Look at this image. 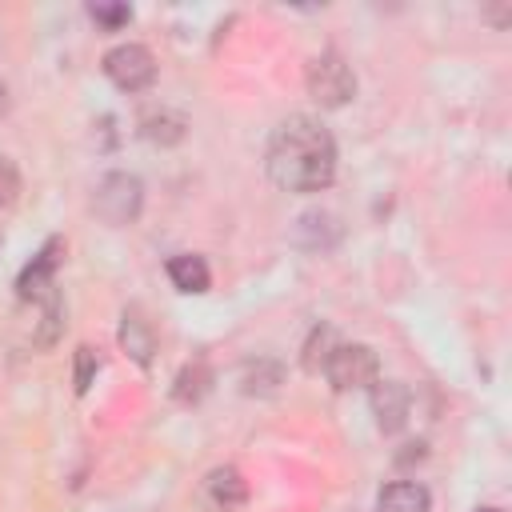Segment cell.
<instances>
[{
	"instance_id": "19",
	"label": "cell",
	"mask_w": 512,
	"mask_h": 512,
	"mask_svg": "<svg viewBox=\"0 0 512 512\" xmlns=\"http://www.w3.org/2000/svg\"><path fill=\"white\" fill-rule=\"evenodd\" d=\"M4 112H8V84L0 80V116H4Z\"/></svg>"
},
{
	"instance_id": "7",
	"label": "cell",
	"mask_w": 512,
	"mask_h": 512,
	"mask_svg": "<svg viewBox=\"0 0 512 512\" xmlns=\"http://www.w3.org/2000/svg\"><path fill=\"white\" fill-rule=\"evenodd\" d=\"M408 412H412V392L400 380H376L372 384V416H376V428L384 436H396L408 424Z\"/></svg>"
},
{
	"instance_id": "4",
	"label": "cell",
	"mask_w": 512,
	"mask_h": 512,
	"mask_svg": "<svg viewBox=\"0 0 512 512\" xmlns=\"http://www.w3.org/2000/svg\"><path fill=\"white\" fill-rule=\"evenodd\" d=\"M320 372L328 376L332 388L352 392V388H368V384L380 380V360L368 344H336Z\"/></svg>"
},
{
	"instance_id": "2",
	"label": "cell",
	"mask_w": 512,
	"mask_h": 512,
	"mask_svg": "<svg viewBox=\"0 0 512 512\" xmlns=\"http://www.w3.org/2000/svg\"><path fill=\"white\" fill-rule=\"evenodd\" d=\"M304 84H308V96H312L320 108H344V104L356 96V76H352V68L344 64V56H336V52H320V56L308 64Z\"/></svg>"
},
{
	"instance_id": "9",
	"label": "cell",
	"mask_w": 512,
	"mask_h": 512,
	"mask_svg": "<svg viewBox=\"0 0 512 512\" xmlns=\"http://www.w3.org/2000/svg\"><path fill=\"white\" fill-rule=\"evenodd\" d=\"M428 508H432L428 488L412 480H392L376 496V512H428Z\"/></svg>"
},
{
	"instance_id": "15",
	"label": "cell",
	"mask_w": 512,
	"mask_h": 512,
	"mask_svg": "<svg viewBox=\"0 0 512 512\" xmlns=\"http://www.w3.org/2000/svg\"><path fill=\"white\" fill-rule=\"evenodd\" d=\"M332 348H336V344H332V328H328V324L312 328V336H308V344H304V368H308V372H320Z\"/></svg>"
},
{
	"instance_id": "6",
	"label": "cell",
	"mask_w": 512,
	"mask_h": 512,
	"mask_svg": "<svg viewBox=\"0 0 512 512\" xmlns=\"http://www.w3.org/2000/svg\"><path fill=\"white\" fill-rule=\"evenodd\" d=\"M60 256H64V240L60 236H52L36 256H32V264L20 272V280H16V288H20V296L24 300H44V296H52L56 292V268H60Z\"/></svg>"
},
{
	"instance_id": "5",
	"label": "cell",
	"mask_w": 512,
	"mask_h": 512,
	"mask_svg": "<svg viewBox=\"0 0 512 512\" xmlns=\"http://www.w3.org/2000/svg\"><path fill=\"white\" fill-rule=\"evenodd\" d=\"M104 76L120 88V92H144L156 80V60L144 44H116L104 56Z\"/></svg>"
},
{
	"instance_id": "1",
	"label": "cell",
	"mask_w": 512,
	"mask_h": 512,
	"mask_svg": "<svg viewBox=\"0 0 512 512\" xmlns=\"http://www.w3.org/2000/svg\"><path fill=\"white\" fill-rule=\"evenodd\" d=\"M268 176L284 192H320L336 176V140L316 116H288L268 140Z\"/></svg>"
},
{
	"instance_id": "8",
	"label": "cell",
	"mask_w": 512,
	"mask_h": 512,
	"mask_svg": "<svg viewBox=\"0 0 512 512\" xmlns=\"http://www.w3.org/2000/svg\"><path fill=\"white\" fill-rule=\"evenodd\" d=\"M120 348L136 360V364H152V352H156V332L152 324L144 320L140 308H128L120 316Z\"/></svg>"
},
{
	"instance_id": "18",
	"label": "cell",
	"mask_w": 512,
	"mask_h": 512,
	"mask_svg": "<svg viewBox=\"0 0 512 512\" xmlns=\"http://www.w3.org/2000/svg\"><path fill=\"white\" fill-rule=\"evenodd\" d=\"M92 376H96V352L92 348H76V392L80 396L88 392Z\"/></svg>"
},
{
	"instance_id": "16",
	"label": "cell",
	"mask_w": 512,
	"mask_h": 512,
	"mask_svg": "<svg viewBox=\"0 0 512 512\" xmlns=\"http://www.w3.org/2000/svg\"><path fill=\"white\" fill-rule=\"evenodd\" d=\"M88 16H92L96 24H104L108 32H116L120 24H128V20H132V8H128V4H92V8H88Z\"/></svg>"
},
{
	"instance_id": "3",
	"label": "cell",
	"mask_w": 512,
	"mask_h": 512,
	"mask_svg": "<svg viewBox=\"0 0 512 512\" xmlns=\"http://www.w3.org/2000/svg\"><path fill=\"white\" fill-rule=\"evenodd\" d=\"M140 204H144V184L132 176V172H108L100 184H96V196H92V208L104 224H132L140 216Z\"/></svg>"
},
{
	"instance_id": "11",
	"label": "cell",
	"mask_w": 512,
	"mask_h": 512,
	"mask_svg": "<svg viewBox=\"0 0 512 512\" xmlns=\"http://www.w3.org/2000/svg\"><path fill=\"white\" fill-rule=\"evenodd\" d=\"M208 496H212L216 508L236 512V508H244V500H248V484H244V476H240L236 468H216V472L208 476Z\"/></svg>"
},
{
	"instance_id": "12",
	"label": "cell",
	"mask_w": 512,
	"mask_h": 512,
	"mask_svg": "<svg viewBox=\"0 0 512 512\" xmlns=\"http://www.w3.org/2000/svg\"><path fill=\"white\" fill-rule=\"evenodd\" d=\"M208 388H212V368H208V360H188V364L176 372L172 396H176L180 404H196V400L208 396Z\"/></svg>"
},
{
	"instance_id": "17",
	"label": "cell",
	"mask_w": 512,
	"mask_h": 512,
	"mask_svg": "<svg viewBox=\"0 0 512 512\" xmlns=\"http://www.w3.org/2000/svg\"><path fill=\"white\" fill-rule=\"evenodd\" d=\"M16 196H20V172H16V164L0 152V208H8Z\"/></svg>"
},
{
	"instance_id": "13",
	"label": "cell",
	"mask_w": 512,
	"mask_h": 512,
	"mask_svg": "<svg viewBox=\"0 0 512 512\" xmlns=\"http://www.w3.org/2000/svg\"><path fill=\"white\" fill-rule=\"evenodd\" d=\"M184 116L180 112H168V108H160V112H148L144 120H140V132H144V140H152V144H180L184 140Z\"/></svg>"
},
{
	"instance_id": "20",
	"label": "cell",
	"mask_w": 512,
	"mask_h": 512,
	"mask_svg": "<svg viewBox=\"0 0 512 512\" xmlns=\"http://www.w3.org/2000/svg\"><path fill=\"white\" fill-rule=\"evenodd\" d=\"M476 512H500V508H476Z\"/></svg>"
},
{
	"instance_id": "14",
	"label": "cell",
	"mask_w": 512,
	"mask_h": 512,
	"mask_svg": "<svg viewBox=\"0 0 512 512\" xmlns=\"http://www.w3.org/2000/svg\"><path fill=\"white\" fill-rule=\"evenodd\" d=\"M280 380H284V368L276 360H256V364H244V372H240L244 396H268L280 388Z\"/></svg>"
},
{
	"instance_id": "10",
	"label": "cell",
	"mask_w": 512,
	"mask_h": 512,
	"mask_svg": "<svg viewBox=\"0 0 512 512\" xmlns=\"http://www.w3.org/2000/svg\"><path fill=\"white\" fill-rule=\"evenodd\" d=\"M168 280L180 288V292H208L212 284V272L204 264V256H192V252H180L168 260Z\"/></svg>"
}]
</instances>
